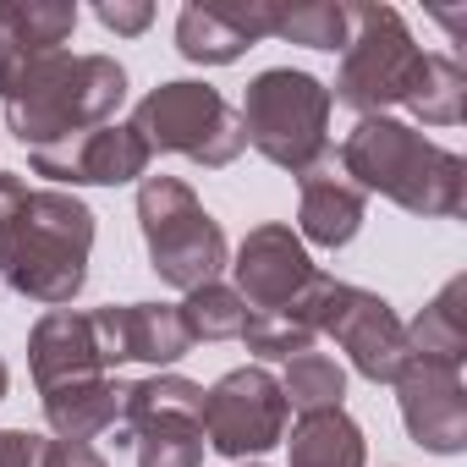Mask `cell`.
<instances>
[{
    "label": "cell",
    "mask_w": 467,
    "mask_h": 467,
    "mask_svg": "<svg viewBox=\"0 0 467 467\" xmlns=\"http://www.w3.org/2000/svg\"><path fill=\"white\" fill-rule=\"evenodd\" d=\"M254 50V39L231 23V12L220 6H203V0H192V6L176 12V56L192 61V67H231L243 61Z\"/></svg>",
    "instance_id": "cell-22"
},
{
    "label": "cell",
    "mask_w": 467,
    "mask_h": 467,
    "mask_svg": "<svg viewBox=\"0 0 467 467\" xmlns=\"http://www.w3.org/2000/svg\"><path fill=\"white\" fill-rule=\"evenodd\" d=\"M418 61H423V45L412 39L396 6H352V34L341 45L330 105H347L352 116H390L407 99Z\"/></svg>",
    "instance_id": "cell-7"
},
{
    "label": "cell",
    "mask_w": 467,
    "mask_h": 467,
    "mask_svg": "<svg viewBox=\"0 0 467 467\" xmlns=\"http://www.w3.org/2000/svg\"><path fill=\"white\" fill-rule=\"evenodd\" d=\"M336 171L358 192H379L407 214L456 220L467 203V165L462 154L423 138L412 121L396 116H358V127L336 149Z\"/></svg>",
    "instance_id": "cell-1"
},
{
    "label": "cell",
    "mask_w": 467,
    "mask_h": 467,
    "mask_svg": "<svg viewBox=\"0 0 467 467\" xmlns=\"http://www.w3.org/2000/svg\"><path fill=\"white\" fill-rule=\"evenodd\" d=\"M94 17H99V28L116 34V39H138V34L154 28V6H149V0H99Z\"/></svg>",
    "instance_id": "cell-28"
},
{
    "label": "cell",
    "mask_w": 467,
    "mask_h": 467,
    "mask_svg": "<svg viewBox=\"0 0 467 467\" xmlns=\"http://www.w3.org/2000/svg\"><path fill=\"white\" fill-rule=\"evenodd\" d=\"M138 231H143V254L160 286L171 292H198L220 281L231 265V243L220 220L198 203V192L182 176H143L138 182Z\"/></svg>",
    "instance_id": "cell-5"
},
{
    "label": "cell",
    "mask_w": 467,
    "mask_h": 467,
    "mask_svg": "<svg viewBox=\"0 0 467 467\" xmlns=\"http://www.w3.org/2000/svg\"><path fill=\"white\" fill-rule=\"evenodd\" d=\"M23 192H28V182H23L17 171H0V225L12 220V209L23 203Z\"/></svg>",
    "instance_id": "cell-31"
},
{
    "label": "cell",
    "mask_w": 467,
    "mask_h": 467,
    "mask_svg": "<svg viewBox=\"0 0 467 467\" xmlns=\"http://www.w3.org/2000/svg\"><path fill=\"white\" fill-rule=\"evenodd\" d=\"M138 467H203V429H149L132 440Z\"/></svg>",
    "instance_id": "cell-27"
},
{
    "label": "cell",
    "mask_w": 467,
    "mask_h": 467,
    "mask_svg": "<svg viewBox=\"0 0 467 467\" xmlns=\"http://www.w3.org/2000/svg\"><path fill=\"white\" fill-rule=\"evenodd\" d=\"M363 220H368V192H358L336 171V160L297 176V237H303V248L336 254L363 231Z\"/></svg>",
    "instance_id": "cell-14"
},
{
    "label": "cell",
    "mask_w": 467,
    "mask_h": 467,
    "mask_svg": "<svg viewBox=\"0 0 467 467\" xmlns=\"http://www.w3.org/2000/svg\"><path fill=\"white\" fill-rule=\"evenodd\" d=\"M319 341V308H286V314H248L243 325V347L265 363H286L297 352H314Z\"/></svg>",
    "instance_id": "cell-24"
},
{
    "label": "cell",
    "mask_w": 467,
    "mask_h": 467,
    "mask_svg": "<svg viewBox=\"0 0 467 467\" xmlns=\"http://www.w3.org/2000/svg\"><path fill=\"white\" fill-rule=\"evenodd\" d=\"M6 390H12V368H6V358H0V401H6Z\"/></svg>",
    "instance_id": "cell-32"
},
{
    "label": "cell",
    "mask_w": 467,
    "mask_h": 467,
    "mask_svg": "<svg viewBox=\"0 0 467 467\" xmlns=\"http://www.w3.org/2000/svg\"><path fill=\"white\" fill-rule=\"evenodd\" d=\"M225 270L237 275V281H231V292L243 297L248 314L319 308V297L330 286V275L314 265V254L303 248V237H297L292 225H281V220L254 225L248 237H243V248L231 254Z\"/></svg>",
    "instance_id": "cell-9"
},
{
    "label": "cell",
    "mask_w": 467,
    "mask_h": 467,
    "mask_svg": "<svg viewBox=\"0 0 467 467\" xmlns=\"http://www.w3.org/2000/svg\"><path fill=\"white\" fill-rule=\"evenodd\" d=\"M237 467H265V462H237Z\"/></svg>",
    "instance_id": "cell-33"
},
{
    "label": "cell",
    "mask_w": 467,
    "mask_h": 467,
    "mask_svg": "<svg viewBox=\"0 0 467 467\" xmlns=\"http://www.w3.org/2000/svg\"><path fill=\"white\" fill-rule=\"evenodd\" d=\"M121 396L127 385L116 374H94V379H72V385H56L45 390V423H50V440H72V445H94L99 434L116 429L121 418Z\"/></svg>",
    "instance_id": "cell-17"
},
{
    "label": "cell",
    "mask_w": 467,
    "mask_h": 467,
    "mask_svg": "<svg viewBox=\"0 0 467 467\" xmlns=\"http://www.w3.org/2000/svg\"><path fill=\"white\" fill-rule=\"evenodd\" d=\"M281 396H286V412H297V418L347 407V368L325 352H297V358H286Z\"/></svg>",
    "instance_id": "cell-23"
},
{
    "label": "cell",
    "mask_w": 467,
    "mask_h": 467,
    "mask_svg": "<svg viewBox=\"0 0 467 467\" xmlns=\"http://www.w3.org/2000/svg\"><path fill=\"white\" fill-rule=\"evenodd\" d=\"M149 429H203V385L165 368V374H149L138 385H127L121 396V418H116V451H132L138 434Z\"/></svg>",
    "instance_id": "cell-15"
},
{
    "label": "cell",
    "mask_w": 467,
    "mask_h": 467,
    "mask_svg": "<svg viewBox=\"0 0 467 467\" xmlns=\"http://www.w3.org/2000/svg\"><path fill=\"white\" fill-rule=\"evenodd\" d=\"M0 467H50V434L0 429Z\"/></svg>",
    "instance_id": "cell-29"
},
{
    "label": "cell",
    "mask_w": 467,
    "mask_h": 467,
    "mask_svg": "<svg viewBox=\"0 0 467 467\" xmlns=\"http://www.w3.org/2000/svg\"><path fill=\"white\" fill-rule=\"evenodd\" d=\"M50 467H110L94 445H72V440H50Z\"/></svg>",
    "instance_id": "cell-30"
},
{
    "label": "cell",
    "mask_w": 467,
    "mask_h": 467,
    "mask_svg": "<svg viewBox=\"0 0 467 467\" xmlns=\"http://www.w3.org/2000/svg\"><path fill=\"white\" fill-rule=\"evenodd\" d=\"M176 308H182V325H187L192 347H198V341H243L248 308H243V297L231 292L225 281H209V286L187 292Z\"/></svg>",
    "instance_id": "cell-26"
},
{
    "label": "cell",
    "mask_w": 467,
    "mask_h": 467,
    "mask_svg": "<svg viewBox=\"0 0 467 467\" xmlns=\"http://www.w3.org/2000/svg\"><path fill=\"white\" fill-rule=\"evenodd\" d=\"M94 209L67 187H28L0 225V281L23 303L72 308L88 286Z\"/></svg>",
    "instance_id": "cell-2"
},
{
    "label": "cell",
    "mask_w": 467,
    "mask_h": 467,
    "mask_svg": "<svg viewBox=\"0 0 467 467\" xmlns=\"http://www.w3.org/2000/svg\"><path fill=\"white\" fill-rule=\"evenodd\" d=\"M407 352L423 358V363L462 368V358H467V281L462 275H451L423 303V314L407 325Z\"/></svg>",
    "instance_id": "cell-19"
},
{
    "label": "cell",
    "mask_w": 467,
    "mask_h": 467,
    "mask_svg": "<svg viewBox=\"0 0 467 467\" xmlns=\"http://www.w3.org/2000/svg\"><path fill=\"white\" fill-rule=\"evenodd\" d=\"M121 330H127V363H149L154 374L176 368L192 352L176 303H121Z\"/></svg>",
    "instance_id": "cell-20"
},
{
    "label": "cell",
    "mask_w": 467,
    "mask_h": 467,
    "mask_svg": "<svg viewBox=\"0 0 467 467\" xmlns=\"http://www.w3.org/2000/svg\"><path fill=\"white\" fill-rule=\"evenodd\" d=\"M396 407H401L407 440L423 445L429 456H462L467 451V385H462V368L407 358V368L396 374Z\"/></svg>",
    "instance_id": "cell-12"
},
{
    "label": "cell",
    "mask_w": 467,
    "mask_h": 467,
    "mask_svg": "<svg viewBox=\"0 0 467 467\" xmlns=\"http://www.w3.org/2000/svg\"><path fill=\"white\" fill-rule=\"evenodd\" d=\"M78 6L72 0H0V83L12 72L67 50L78 34Z\"/></svg>",
    "instance_id": "cell-16"
},
{
    "label": "cell",
    "mask_w": 467,
    "mask_h": 467,
    "mask_svg": "<svg viewBox=\"0 0 467 467\" xmlns=\"http://www.w3.org/2000/svg\"><path fill=\"white\" fill-rule=\"evenodd\" d=\"M319 336H330L352 374H363L368 385H396V374L407 368V319L368 286L352 281H330L319 297Z\"/></svg>",
    "instance_id": "cell-10"
},
{
    "label": "cell",
    "mask_w": 467,
    "mask_h": 467,
    "mask_svg": "<svg viewBox=\"0 0 467 467\" xmlns=\"http://www.w3.org/2000/svg\"><path fill=\"white\" fill-rule=\"evenodd\" d=\"M330 83L303 67H265L243 94V138L275 171L308 176L330 160Z\"/></svg>",
    "instance_id": "cell-4"
},
{
    "label": "cell",
    "mask_w": 467,
    "mask_h": 467,
    "mask_svg": "<svg viewBox=\"0 0 467 467\" xmlns=\"http://www.w3.org/2000/svg\"><path fill=\"white\" fill-rule=\"evenodd\" d=\"M28 374H34L39 396L56 390V385H72V379L105 374L88 314H78V308H45L34 319V330H28Z\"/></svg>",
    "instance_id": "cell-13"
},
{
    "label": "cell",
    "mask_w": 467,
    "mask_h": 467,
    "mask_svg": "<svg viewBox=\"0 0 467 467\" xmlns=\"http://www.w3.org/2000/svg\"><path fill=\"white\" fill-rule=\"evenodd\" d=\"M127 105V67L116 56H72L56 50L23 72H12L0 83V116L6 132L34 154V149H56L88 127L116 121V110Z\"/></svg>",
    "instance_id": "cell-3"
},
{
    "label": "cell",
    "mask_w": 467,
    "mask_h": 467,
    "mask_svg": "<svg viewBox=\"0 0 467 467\" xmlns=\"http://www.w3.org/2000/svg\"><path fill=\"white\" fill-rule=\"evenodd\" d=\"M286 396L265 363H243L203 390V445L225 462H259L286 440Z\"/></svg>",
    "instance_id": "cell-8"
},
{
    "label": "cell",
    "mask_w": 467,
    "mask_h": 467,
    "mask_svg": "<svg viewBox=\"0 0 467 467\" xmlns=\"http://www.w3.org/2000/svg\"><path fill=\"white\" fill-rule=\"evenodd\" d=\"M286 467H368V440L347 407L303 412L286 434Z\"/></svg>",
    "instance_id": "cell-18"
},
{
    "label": "cell",
    "mask_w": 467,
    "mask_h": 467,
    "mask_svg": "<svg viewBox=\"0 0 467 467\" xmlns=\"http://www.w3.org/2000/svg\"><path fill=\"white\" fill-rule=\"evenodd\" d=\"M401 105H407V116L418 127H462V116H467V72H462V61L440 56V50H423Z\"/></svg>",
    "instance_id": "cell-21"
},
{
    "label": "cell",
    "mask_w": 467,
    "mask_h": 467,
    "mask_svg": "<svg viewBox=\"0 0 467 467\" xmlns=\"http://www.w3.org/2000/svg\"><path fill=\"white\" fill-rule=\"evenodd\" d=\"M34 176H50L56 187L78 192V187H127V182H143L154 154L149 143L132 132V121H105V127H88L56 149H34L28 154Z\"/></svg>",
    "instance_id": "cell-11"
},
{
    "label": "cell",
    "mask_w": 467,
    "mask_h": 467,
    "mask_svg": "<svg viewBox=\"0 0 467 467\" xmlns=\"http://www.w3.org/2000/svg\"><path fill=\"white\" fill-rule=\"evenodd\" d=\"M132 132L149 143V154H182L203 171H225L231 160H243L248 138L243 121L231 110V99L198 78H171L154 83L132 105Z\"/></svg>",
    "instance_id": "cell-6"
},
{
    "label": "cell",
    "mask_w": 467,
    "mask_h": 467,
    "mask_svg": "<svg viewBox=\"0 0 467 467\" xmlns=\"http://www.w3.org/2000/svg\"><path fill=\"white\" fill-rule=\"evenodd\" d=\"M352 34V6L347 0H297V6H281V28L275 39L303 45V50H325L336 56Z\"/></svg>",
    "instance_id": "cell-25"
}]
</instances>
